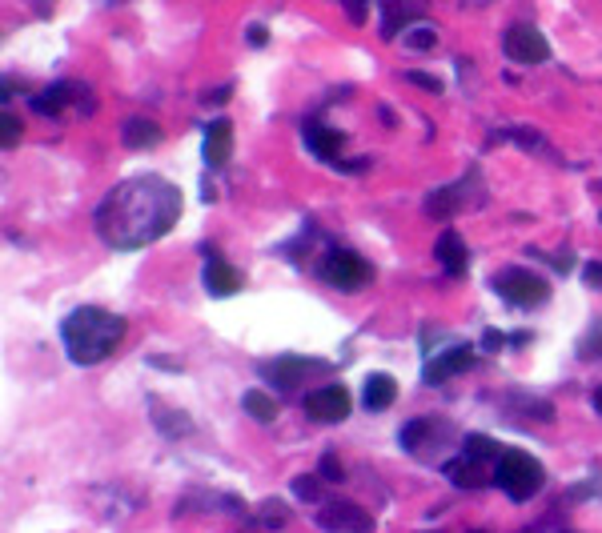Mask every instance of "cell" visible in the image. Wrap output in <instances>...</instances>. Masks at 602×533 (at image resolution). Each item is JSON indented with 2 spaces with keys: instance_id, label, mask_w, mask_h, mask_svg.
Here are the masks:
<instances>
[{
  "instance_id": "6da1fadb",
  "label": "cell",
  "mask_w": 602,
  "mask_h": 533,
  "mask_svg": "<svg viewBox=\"0 0 602 533\" xmlns=\"http://www.w3.org/2000/svg\"><path fill=\"white\" fill-rule=\"evenodd\" d=\"M181 217V193L173 180L157 173H140L113 185V193L97 205V237L117 253H133L161 241Z\"/></svg>"
},
{
  "instance_id": "7a4b0ae2",
  "label": "cell",
  "mask_w": 602,
  "mask_h": 533,
  "mask_svg": "<svg viewBox=\"0 0 602 533\" xmlns=\"http://www.w3.org/2000/svg\"><path fill=\"white\" fill-rule=\"evenodd\" d=\"M60 341L73 365H97L125 341V321L100 305H80L60 321Z\"/></svg>"
},
{
  "instance_id": "3957f363",
  "label": "cell",
  "mask_w": 602,
  "mask_h": 533,
  "mask_svg": "<svg viewBox=\"0 0 602 533\" xmlns=\"http://www.w3.org/2000/svg\"><path fill=\"white\" fill-rule=\"evenodd\" d=\"M494 481L510 501H530L542 486H546V469H542V461L522 454V449H506V454L498 457Z\"/></svg>"
},
{
  "instance_id": "277c9868",
  "label": "cell",
  "mask_w": 602,
  "mask_h": 533,
  "mask_svg": "<svg viewBox=\"0 0 602 533\" xmlns=\"http://www.w3.org/2000/svg\"><path fill=\"white\" fill-rule=\"evenodd\" d=\"M490 285H494V293L514 309H538V305H546L550 301L546 277L530 273V269H522V265H510V269H502V273H494Z\"/></svg>"
},
{
  "instance_id": "5b68a950",
  "label": "cell",
  "mask_w": 602,
  "mask_h": 533,
  "mask_svg": "<svg viewBox=\"0 0 602 533\" xmlns=\"http://www.w3.org/2000/svg\"><path fill=\"white\" fill-rule=\"evenodd\" d=\"M478 197H482L478 169H470V177H462V180H454V185L438 189V193L426 200V213L438 217V220H450V217H458L466 205H478Z\"/></svg>"
},
{
  "instance_id": "8992f818",
  "label": "cell",
  "mask_w": 602,
  "mask_h": 533,
  "mask_svg": "<svg viewBox=\"0 0 602 533\" xmlns=\"http://www.w3.org/2000/svg\"><path fill=\"white\" fill-rule=\"evenodd\" d=\"M502 48H506V56L514 65H542V60H550V45L535 25H510L506 36H502Z\"/></svg>"
},
{
  "instance_id": "52a82bcc",
  "label": "cell",
  "mask_w": 602,
  "mask_h": 533,
  "mask_svg": "<svg viewBox=\"0 0 602 533\" xmlns=\"http://www.w3.org/2000/svg\"><path fill=\"white\" fill-rule=\"evenodd\" d=\"M321 277L329 281L334 289H346V293H354L369 281V265L361 261L358 253H349V249H337V253L326 257V265H321Z\"/></svg>"
},
{
  "instance_id": "ba28073f",
  "label": "cell",
  "mask_w": 602,
  "mask_h": 533,
  "mask_svg": "<svg viewBox=\"0 0 602 533\" xmlns=\"http://www.w3.org/2000/svg\"><path fill=\"white\" fill-rule=\"evenodd\" d=\"M317 526L329 533H369L374 529V518L361 506H354V501H334V506H326L317 514Z\"/></svg>"
},
{
  "instance_id": "9c48e42d",
  "label": "cell",
  "mask_w": 602,
  "mask_h": 533,
  "mask_svg": "<svg viewBox=\"0 0 602 533\" xmlns=\"http://www.w3.org/2000/svg\"><path fill=\"white\" fill-rule=\"evenodd\" d=\"M306 414L317 421H346L349 417V394L346 385H321L306 397Z\"/></svg>"
},
{
  "instance_id": "30bf717a",
  "label": "cell",
  "mask_w": 602,
  "mask_h": 533,
  "mask_svg": "<svg viewBox=\"0 0 602 533\" xmlns=\"http://www.w3.org/2000/svg\"><path fill=\"white\" fill-rule=\"evenodd\" d=\"M470 365H474V349L454 345V349H446V354H434V361L421 369V381H426V385H441L446 377H454V374H462V369H470Z\"/></svg>"
},
{
  "instance_id": "8fae6325",
  "label": "cell",
  "mask_w": 602,
  "mask_h": 533,
  "mask_svg": "<svg viewBox=\"0 0 602 533\" xmlns=\"http://www.w3.org/2000/svg\"><path fill=\"white\" fill-rule=\"evenodd\" d=\"M205 165L209 169H225L229 165V157H234V125H229L225 117L221 120H209L205 125Z\"/></svg>"
},
{
  "instance_id": "7c38bea8",
  "label": "cell",
  "mask_w": 602,
  "mask_h": 533,
  "mask_svg": "<svg viewBox=\"0 0 602 533\" xmlns=\"http://www.w3.org/2000/svg\"><path fill=\"white\" fill-rule=\"evenodd\" d=\"M306 369H326V361H306V357H277L261 365V377H269L281 389H294Z\"/></svg>"
},
{
  "instance_id": "4fadbf2b",
  "label": "cell",
  "mask_w": 602,
  "mask_h": 533,
  "mask_svg": "<svg viewBox=\"0 0 602 533\" xmlns=\"http://www.w3.org/2000/svg\"><path fill=\"white\" fill-rule=\"evenodd\" d=\"M438 261H441V269H446L450 277H462V273H466L470 249H466V241H462L458 229H446V233L438 237Z\"/></svg>"
},
{
  "instance_id": "5bb4252c",
  "label": "cell",
  "mask_w": 602,
  "mask_h": 533,
  "mask_svg": "<svg viewBox=\"0 0 602 533\" xmlns=\"http://www.w3.org/2000/svg\"><path fill=\"white\" fill-rule=\"evenodd\" d=\"M301 137H306V149L309 153H314L317 160H334L337 157V149H341V137L337 128H326V125H314V120H309L306 128H301Z\"/></svg>"
},
{
  "instance_id": "9a60e30c",
  "label": "cell",
  "mask_w": 602,
  "mask_h": 533,
  "mask_svg": "<svg viewBox=\"0 0 602 533\" xmlns=\"http://www.w3.org/2000/svg\"><path fill=\"white\" fill-rule=\"evenodd\" d=\"M205 289L213 297H234L237 289H241V273L234 265H225L221 257H209V265H205Z\"/></svg>"
},
{
  "instance_id": "2e32d148",
  "label": "cell",
  "mask_w": 602,
  "mask_h": 533,
  "mask_svg": "<svg viewBox=\"0 0 602 533\" xmlns=\"http://www.w3.org/2000/svg\"><path fill=\"white\" fill-rule=\"evenodd\" d=\"M398 397V381L389 374H369L366 377V394H361V401H366V409H374V414H381V409H389Z\"/></svg>"
},
{
  "instance_id": "e0dca14e",
  "label": "cell",
  "mask_w": 602,
  "mask_h": 533,
  "mask_svg": "<svg viewBox=\"0 0 602 533\" xmlns=\"http://www.w3.org/2000/svg\"><path fill=\"white\" fill-rule=\"evenodd\" d=\"M120 140H125V149H153L161 140V128L153 120H125V128H120Z\"/></svg>"
},
{
  "instance_id": "ac0fdd59",
  "label": "cell",
  "mask_w": 602,
  "mask_h": 533,
  "mask_svg": "<svg viewBox=\"0 0 602 533\" xmlns=\"http://www.w3.org/2000/svg\"><path fill=\"white\" fill-rule=\"evenodd\" d=\"M68 93H77V85H68V80H60V85H53V88H45V93H36V97H33V108H36L40 117H57L60 108H65L68 100H73Z\"/></svg>"
},
{
  "instance_id": "d6986e66",
  "label": "cell",
  "mask_w": 602,
  "mask_h": 533,
  "mask_svg": "<svg viewBox=\"0 0 602 533\" xmlns=\"http://www.w3.org/2000/svg\"><path fill=\"white\" fill-rule=\"evenodd\" d=\"M506 454V446H498L494 437H486V434H466V446H462V457H470V461H486V457H502Z\"/></svg>"
},
{
  "instance_id": "ffe728a7",
  "label": "cell",
  "mask_w": 602,
  "mask_h": 533,
  "mask_svg": "<svg viewBox=\"0 0 602 533\" xmlns=\"http://www.w3.org/2000/svg\"><path fill=\"white\" fill-rule=\"evenodd\" d=\"M401 45L406 48H414V53H430V48L438 45V28L434 25H410V28H401Z\"/></svg>"
},
{
  "instance_id": "44dd1931",
  "label": "cell",
  "mask_w": 602,
  "mask_h": 533,
  "mask_svg": "<svg viewBox=\"0 0 602 533\" xmlns=\"http://www.w3.org/2000/svg\"><path fill=\"white\" fill-rule=\"evenodd\" d=\"M446 477L454 481V486H462V489H478V486H482V477H478V461H470V457L446 461Z\"/></svg>"
},
{
  "instance_id": "7402d4cb",
  "label": "cell",
  "mask_w": 602,
  "mask_h": 533,
  "mask_svg": "<svg viewBox=\"0 0 602 533\" xmlns=\"http://www.w3.org/2000/svg\"><path fill=\"white\" fill-rule=\"evenodd\" d=\"M241 405H245V414L257 417V421H274L277 417V401L269 394H261V389H249V394L241 397Z\"/></svg>"
},
{
  "instance_id": "603a6c76",
  "label": "cell",
  "mask_w": 602,
  "mask_h": 533,
  "mask_svg": "<svg viewBox=\"0 0 602 533\" xmlns=\"http://www.w3.org/2000/svg\"><path fill=\"white\" fill-rule=\"evenodd\" d=\"M153 414H157V429L161 434H193V425H189L185 414H169V409H161V401H153Z\"/></svg>"
},
{
  "instance_id": "cb8c5ba5",
  "label": "cell",
  "mask_w": 602,
  "mask_h": 533,
  "mask_svg": "<svg viewBox=\"0 0 602 533\" xmlns=\"http://www.w3.org/2000/svg\"><path fill=\"white\" fill-rule=\"evenodd\" d=\"M430 429H434V421H426V417H414V421H410L406 429H401V437H398V441H401V449H410V454H418V441L426 437Z\"/></svg>"
},
{
  "instance_id": "d4e9b609",
  "label": "cell",
  "mask_w": 602,
  "mask_h": 533,
  "mask_svg": "<svg viewBox=\"0 0 602 533\" xmlns=\"http://www.w3.org/2000/svg\"><path fill=\"white\" fill-rule=\"evenodd\" d=\"M294 494H297L301 501H321V486H317V477H309V474L294 477Z\"/></svg>"
},
{
  "instance_id": "484cf974",
  "label": "cell",
  "mask_w": 602,
  "mask_h": 533,
  "mask_svg": "<svg viewBox=\"0 0 602 533\" xmlns=\"http://www.w3.org/2000/svg\"><path fill=\"white\" fill-rule=\"evenodd\" d=\"M285 518H289L285 501H265V506H261V521H265V526H281Z\"/></svg>"
},
{
  "instance_id": "4316f807",
  "label": "cell",
  "mask_w": 602,
  "mask_h": 533,
  "mask_svg": "<svg viewBox=\"0 0 602 533\" xmlns=\"http://www.w3.org/2000/svg\"><path fill=\"white\" fill-rule=\"evenodd\" d=\"M20 128H25V125H20V120L13 117V108H5V137H0V145H5V149H16Z\"/></svg>"
},
{
  "instance_id": "83f0119b",
  "label": "cell",
  "mask_w": 602,
  "mask_h": 533,
  "mask_svg": "<svg viewBox=\"0 0 602 533\" xmlns=\"http://www.w3.org/2000/svg\"><path fill=\"white\" fill-rule=\"evenodd\" d=\"M602 354V325H595L578 345V357H598Z\"/></svg>"
},
{
  "instance_id": "f1b7e54d",
  "label": "cell",
  "mask_w": 602,
  "mask_h": 533,
  "mask_svg": "<svg viewBox=\"0 0 602 533\" xmlns=\"http://www.w3.org/2000/svg\"><path fill=\"white\" fill-rule=\"evenodd\" d=\"M406 80H414V85L426 88V93H441V80L430 77V73H406Z\"/></svg>"
},
{
  "instance_id": "f546056e",
  "label": "cell",
  "mask_w": 602,
  "mask_h": 533,
  "mask_svg": "<svg viewBox=\"0 0 602 533\" xmlns=\"http://www.w3.org/2000/svg\"><path fill=\"white\" fill-rule=\"evenodd\" d=\"M321 477H329V481H341V461L334 454H326L321 457Z\"/></svg>"
},
{
  "instance_id": "4dcf8cb0",
  "label": "cell",
  "mask_w": 602,
  "mask_h": 533,
  "mask_svg": "<svg viewBox=\"0 0 602 533\" xmlns=\"http://www.w3.org/2000/svg\"><path fill=\"white\" fill-rule=\"evenodd\" d=\"M502 345H506V337H502L498 329H486V333H482V349H486V354H498Z\"/></svg>"
},
{
  "instance_id": "1f68e13d",
  "label": "cell",
  "mask_w": 602,
  "mask_h": 533,
  "mask_svg": "<svg viewBox=\"0 0 602 533\" xmlns=\"http://www.w3.org/2000/svg\"><path fill=\"white\" fill-rule=\"evenodd\" d=\"M582 277H586V285L602 289V265H586V269H582Z\"/></svg>"
},
{
  "instance_id": "d6a6232c",
  "label": "cell",
  "mask_w": 602,
  "mask_h": 533,
  "mask_svg": "<svg viewBox=\"0 0 602 533\" xmlns=\"http://www.w3.org/2000/svg\"><path fill=\"white\" fill-rule=\"evenodd\" d=\"M245 33H249V45H254V48L265 45V25H249Z\"/></svg>"
},
{
  "instance_id": "836d02e7",
  "label": "cell",
  "mask_w": 602,
  "mask_h": 533,
  "mask_svg": "<svg viewBox=\"0 0 602 533\" xmlns=\"http://www.w3.org/2000/svg\"><path fill=\"white\" fill-rule=\"evenodd\" d=\"M550 265H555V269H562V273H566V269L575 265V261H570V253H558V257H550Z\"/></svg>"
},
{
  "instance_id": "e575fe53",
  "label": "cell",
  "mask_w": 602,
  "mask_h": 533,
  "mask_svg": "<svg viewBox=\"0 0 602 533\" xmlns=\"http://www.w3.org/2000/svg\"><path fill=\"white\" fill-rule=\"evenodd\" d=\"M595 409H598V414H602V385L595 389Z\"/></svg>"
},
{
  "instance_id": "d590c367",
  "label": "cell",
  "mask_w": 602,
  "mask_h": 533,
  "mask_svg": "<svg viewBox=\"0 0 602 533\" xmlns=\"http://www.w3.org/2000/svg\"><path fill=\"white\" fill-rule=\"evenodd\" d=\"M474 533H482V529H474Z\"/></svg>"
}]
</instances>
